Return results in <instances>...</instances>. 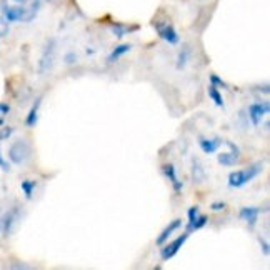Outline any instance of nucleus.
Returning a JSON list of instances; mask_svg holds the SVG:
<instances>
[{
	"instance_id": "9b49d317",
	"label": "nucleus",
	"mask_w": 270,
	"mask_h": 270,
	"mask_svg": "<svg viewBox=\"0 0 270 270\" xmlns=\"http://www.w3.org/2000/svg\"><path fill=\"white\" fill-rule=\"evenodd\" d=\"M199 147L205 155H214L218 152L220 145L223 144V140L220 137H199Z\"/></svg>"
},
{
	"instance_id": "1a4fd4ad",
	"label": "nucleus",
	"mask_w": 270,
	"mask_h": 270,
	"mask_svg": "<svg viewBox=\"0 0 270 270\" xmlns=\"http://www.w3.org/2000/svg\"><path fill=\"white\" fill-rule=\"evenodd\" d=\"M223 144L228 147V152H222L217 155V162L222 167H233L240 160V149L232 140H223Z\"/></svg>"
},
{
	"instance_id": "9d476101",
	"label": "nucleus",
	"mask_w": 270,
	"mask_h": 270,
	"mask_svg": "<svg viewBox=\"0 0 270 270\" xmlns=\"http://www.w3.org/2000/svg\"><path fill=\"white\" fill-rule=\"evenodd\" d=\"M162 173L165 175V178L168 182H170V185H172V189L175 194H180L182 190H184V182L178 178L177 175V168L173 163H163L162 165Z\"/></svg>"
},
{
	"instance_id": "7c9ffc66",
	"label": "nucleus",
	"mask_w": 270,
	"mask_h": 270,
	"mask_svg": "<svg viewBox=\"0 0 270 270\" xmlns=\"http://www.w3.org/2000/svg\"><path fill=\"white\" fill-rule=\"evenodd\" d=\"M10 269H30V265H10Z\"/></svg>"
},
{
	"instance_id": "6ab92c4d",
	"label": "nucleus",
	"mask_w": 270,
	"mask_h": 270,
	"mask_svg": "<svg viewBox=\"0 0 270 270\" xmlns=\"http://www.w3.org/2000/svg\"><path fill=\"white\" fill-rule=\"evenodd\" d=\"M209 223V217L204 214H199L195 215L194 218H190L189 222H187V232H195V230H200V228H204L205 225Z\"/></svg>"
},
{
	"instance_id": "7ed1b4c3",
	"label": "nucleus",
	"mask_w": 270,
	"mask_h": 270,
	"mask_svg": "<svg viewBox=\"0 0 270 270\" xmlns=\"http://www.w3.org/2000/svg\"><path fill=\"white\" fill-rule=\"evenodd\" d=\"M32 157V145L29 144V140L20 137V139H15L8 147L7 152V159L12 165H25L27 162Z\"/></svg>"
},
{
	"instance_id": "cd10ccee",
	"label": "nucleus",
	"mask_w": 270,
	"mask_h": 270,
	"mask_svg": "<svg viewBox=\"0 0 270 270\" xmlns=\"http://www.w3.org/2000/svg\"><path fill=\"white\" fill-rule=\"evenodd\" d=\"M259 245H260V250L264 252V255L267 257V255L270 254V245H269V242L262 239V237H259Z\"/></svg>"
},
{
	"instance_id": "4be33fe9",
	"label": "nucleus",
	"mask_w": 270,
	"mask_h": 270,
	"mask_svg": "<svg viewBox=\"0 0 270 270\" xmlns=\"http://www.w3.org/2000/svg\"><path fill=\"white\" fill-rule=\"evenodd\" d=\"M209 80H210V84L215 85L217 89H222V90H228V89H230L227 82L223 80L222 77H218L217 74H210V75H209Z\"/></svg>"
},
{
	"instance_id": "f03ea898",
	"label": "nucleus",
	"mask_w": 270,
	"mask_h": 270,
	"mask_svg": "<svg viewBox=\"0 0 270 270\" xmlns=\"http://www.w3.org/2000/svg\"><path fill=\"white\" fill-rule=\"evenodd\" d=\"M264 170V163H252V165L245 167V168H240V170H235V172H230L227 177V185L230 189H242L245 187L249 182L254 180L255 177H259L260 173Z\"/></svg>"
},
{
	"instance_id": "ddd939ff",
	"label": "nucleus",
	"mask_w": 270,
	"mask_h": 270,
	"mask_svg": "<svg viewBox=\"0 0 270 270\" xmlns=\"http://www.w3.org/2000/svg\"><path fill=\"white\" fill-rule=\"evenodd\" d=\"M260 212H262L260 207H242L239 212V217H240V220H244L247 225H249V228H254L257 225Z\"/></svg>"
},
{
	"instance_id": "412c9836",
	"label": "nucleus",
	"mask_w": 270,
	"mask_h": 270,
	"mask_svg": "<svg viewBox=\"0 0 270 270\" xmlns=\"http://www.w3.org/2000/svg\"><path fill=\"white\" fill-rule=\"evenodd\" d=\"M132 30H135V27L134 29H130V27H127L123 24H112V27H110V32L115 39H123L125 35H129Z\"/></svg>"
},
{
	"instance_id": "393cba45",
	"label": "nucleus",
	"mask_w": 270,
	"mask_h": 270,
	"mask_svg": "<svg viewBox=\"0 0 270 270\" xmlns=\"http://www.w3.org/2000/svg\"><path fill=\"white\" fill-rule=\"evenodd\" d=\"M8 32H10V24H8V22L3 19L2 15H0V40L5 39L8 35Z\"/></svg>"
},
{
	"instance_id": "c756f323",
	"label": "nucleus",
	"mask_w": 270,
	"mask_h": 270,
	"mask_svg": "<svg viewBox=\"0 0 270 270\" xmlns=\"http://www.w3.org/2000/svg\"><path fill=\"white\" fill-rule=\"evenodd\" d=\"M199 214H200V209L197 207V205H194V207H190L189 210H187V218L190 220V218H194L195 215H199Z\"/></svg>"
},
{
	"instance_id": "f3484780",
	"label": "nucleus",
	"mask_w": 270,
	"mask_h": 270,
	"mask_svg": "<svg viewBox=\"0 0 270 270\" xmlns=\"http://www.w3.org/2000/svg\"><path fill=\"white\" fill-rule=\"evenodd\" d=\"M37 185H39V182L35 180V178H24V180L20 182V190H22V194H24L25 200L34 199V194H35V190H37Z\"/></svg>"
},
{
	"instance_id": "4468645a",
	"label": "nucleus",
	"mask_w": 270,
	"mask_h": 270,
	"mask_svg": "<svg viewBox=\"0 0 270 270\" xmlns=\"http://www.w3.org/2000/svg\"><path fill=\"white\" fill-rule=\"evenodd\" d=\"M180 227H182V218H175V220L168 222V225H167L165 228H163V230L159 233L157 239H155V244H157L159 247H160V245H163V244H165V242L172 237V233H173V232H177Z\"/></svg>"
},
{
	"instance_id": "dca6fc26",
	"label": "nucleus",
	"mask_w": 270,
	"mask_h": 270,
	"mask_svg": "<svg viewBox=\"0 0 270 270\" xmlns=\"http://www.w3.org/2000/svg\"><path fill=\"white\" fill-rule=\"evenodd\" d=\"M205 178H207V172L200 163V160L192 159V180H194V184H202Z\"/></svg>"
},
{
	"instance_id": "a211bd4d",
	"label": "nucleus",
	"mask_w": 270,
	"mask_h": 270,
	"mask_svg": "<svg viewBox=\"0 0 270 270\" xmlns=\"http://www.w3.org/2000/svg\"><path fill=\"white\" fill-rule=\"evenodd\" d=\"M190 55H192V52H190V49L187 47V45H184V47L178 50V54L175 57V68H177V70H184V68L189 65Z\"/></svg>"
},
{
	"instance_id": "20e7f679",
	"label": "nucleus",
	"mask_w": 270,
	"mask_h": 270,
	"mask_svg": "<svg viewBox=\"0 0 270 270\" xmlns=\"http://www.w3.org/2000/svg\"><path fill=\"white\" fill-rule=\"evenodd\" d=\"M22 220V207L19 205H12L7 210H3L0 215V235L3 239H8L15 228L19 227V223Z\"/></svg>"
},
{
	"instance_id": "0eeeda50",
	"label": "nucleus",
	"mask_w": 270,
	"mask_h": 270,
	"mask_svg": "<svg viewBox=\"0 0 270 270\" xmlns=\"http://www.w3.org/2000/svg\"><path fill=\"white\" fill-rule=\"evenodd\" d=\"M154 29L157 32V35L163 42H167L168 45H177L180 42V35H178L177 29L173 27L170 22H165V20H157L154 22Z\"/></svg>"
},
{
	"instance_id": "2f4dec72",
	"label": "nucleus",
	"mask_w": 270,
	"mask_h": 270,
	"mask_svg": "<svg viewBox=\"0 0 270 270\" xmlns=\"http://www.w3.org/2000/svg\"><path fill=\"white\" fill-rule=\"evenodd\" d=\"M12 2H13V3H25L27 0H12Z\"/></svg>"
},
{
	"instance_id": "f8f14e48",
	"label": "nucleus",
	"mask_w": 270,
	"mask_h": 270,
	"mask_svg": "<svg viewBox=\"0 0 270 270\" xmlns=\"http://www.w3.org/2000/svg\"><path fill=\"white\" fill-rule=\"evenodd\" d=\"M42 100H44V97L42 95H39V97L34 100L32 107L29 108V112H27V115H25V127L27 129H34V127L37 125L40 107H42Z\"/></svg>"
},
{
	"instance_id": "473e14b6",
	"label": "nucleus",
	"mask_w": 270,
	"mask_h": 270,
	"mask_svg": "<svg viewBox=\"0 0 270 270\" xmlns=\"http://www.w3.org/2000/svg\"><path fill=\"white\" fill-rule=\"evenodd\" d=\"M47 2H50V0H47Z\"/></svg>"
},
{
	"instance_id": "5701e85b",
	"label": "nucleus",
	"mask_w": 270,
	"mask_h": 270,
	"mask_svg": "<svg viewBox=\"0 0 270 270\" xmlns=\"http://www.w3.org/2000/svg\"><path fill=\"white\" fill-rule=\"evenodd\" d=\"M12 110V107H10V104L8 102H0V127L5 123L7 120V117H8V113H10Z\"/></svg>"
},
{
	"instance_id": "bb28decb",
	"label": "nucleus",
	"mask_w": 270,
	"mask_h": 270,
	"mask_svg": "<svg viewBox=\"0 0 270 270\" xmlns=\"http://www.w3.org/2000/svg\"><path fill=\"white\" fill-rule=\"evenodd\" d=\"M227 204L222 202V200H215V202L210 204V209L214 210V212H222V210H225Z\"/></svg>"
},
{
	"instance_id": "a878e982",
	"label": "nucleus",
	"mask_w": 270,
	"mask_h": 270,
	"mask_svg": "<svg viewBox=\"0 0 270 270\" xmlns=\"http://www.w3.org/2000/svg\"><path fill=\"white\" fill-rule=\"evenodd\" d=\"M13 132H15V129L13 127H10V125H2V129H0V142L2 140H8L10 137L13 135Z\"/></svg>"
},
{
	"instance_id": "f257e3e1",
	"label": "nucleus",
	"mask_w": 270,
	"mask_h": 270,
	"mask_svg": "<svg viewBox=\"0 0 270 270\" xmlns=\"http://www.w3.org/2000/svg\"><path fill=\"white\" fill-rule=\"evenodd\" d=\"M40 8H42V0H34L29 5H24V3L10 5V3H5V2L0 3L2 17L8 24H30V22L37 19Z\"/></svg>"
},
{
	"instance_id": "aec40b11",
	"label": "nucleus",
	"mask_w": 270,
	"mask_h": 270,
	"mask_svg": "<svg viewBox=\"0 0 270 270\" xmlns=\"http://www.w3.org/2000/svg\"><path fill=\"white\" fill-rule=\"evenodd\" d=\"M207 94H209V99L212 100V102L217 105V107H220L223 108L225 107V102H223V97H222V92H220V89H217L215 85L210 84L207 87Z\"/></svg>"
},
{
	"instance_id": "2eb2a0df",
	"label": "nucleus",
	"mask_w": 270,
	"mask_h": 270,
	"mask_svg": "<svg viewBox=\"0 0 270 270\" xmlns=\"http://www.w3.org/2000/svg\"><path fill=\"white\" fill-rule=\"evenodd\" d=\"M130 50H132L130 44H118V45H115V47L110 50V54L107 55V63H115L118 58H122L123 55H127Z\"/></svg>"
},
{
	"instance_id": "b1692460",
	"label": "nucleus",
	"mask_w": 270,
	"mask_h": 270,
	"mask_svg": "<svg viewBox=\"0 0 270 270\" xmlns=\"http://www.w3.org/2000/svg\"><path fill=\"white\" fill-rule=\"evenodd\" d=\"M79 62V55L74 52V50H68V52L63 54V63L65 65H75Z\"/></svg>"
},
{
	"instance_id": "c85d7f7f",
	"label": "nucleus",
	"mask_w": 270,
	"mask_h": 270,
	"mask_svg": "<svg viewBox=\"0 0 270 270\" xmlns=\"http://www.w3.org/2000/svg\"><path fill=\"white\" fill-rule=\"evenodd\" d=\"M0 168L3 172H10V162H7L5 157L2 155V150H0Z\"/></svg>"
},
{
	"instance_id": "39448f33",
	"label": "nucleus",
	"mask_w": 270,
	"mask_h": 270,
	"mask_svg": "<svg viewBox=\"0 0 270 270\" xmlns=\"http://www.w3.org/2000/svg\"><path fill=\"white\" fill-rule=\"evenodd\" d=\"M55 55H57V40L55 39H49L44 44L42 52L37 60V74L39 75H47L50 70L54 68L55 63Z\"/></svg>"
},
{
	"instance_id": "423d86ee",
	"label": "nucleus",
	"mask_w": 270,
	"mask_h": 270,
	"mask_svg": "<svg viewBox=\"0 0 270 270\" xmlns=\"http://www.w3.org/2000/svg\"><path fill=\"white\" fill-rule=\"evenodd\" d=\"M270 112V104L269 100H255L247 107V122H250L254 127H259L265 117Z\"/></svg>"
},
{
	"instance_id": "6e6552de",
	"label": "nucleus",
	"mask_w": 270,
	"mask_h": 270,
	"mask_svg": "<svg viewBox=\"0 0 270 270\" xmlns=\"http://www.w3.org/2000/svg\"><path fill=\"white\" fill-rule=\"evenodd\" d=\"M189 235H190V232H184L182 235H178L175 240H172V242H165L163 245H160L162 249H160V259L163 260V262H167V260H170L172 257H175V255L178 254V250L184 247V244L187 240H189Z\"/></svg>"
}]
</instances>
